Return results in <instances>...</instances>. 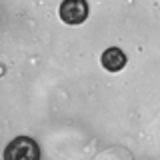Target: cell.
<instances>
[{"label": "cell", "instance_id": "obj_3", "mask_svg": "<svg viewBox=\"0 0 160 160\" xmlns=\"http://www.w3.org/2000/svg\"><path fill=\"white\" fill-rule=\"evenodd\" d=\"M100 62H102V66L106 68L108 72H118V70H122L126 66V54H124L120 48L112 46V48H106L102 52Z\"/></svg>", "mask_w": 160, "mask_h": 160}, {"label": "cell", "instance_id": "obj_2", "mask_svg": "<svg viewBox=\"0 0 160 160\" xmlns=\"http://www.w3.org/2000/svg\"><path fill=\"white\" fill-rule=\"evenodd\" d=\"M60 18L66 24H82L88 18V2L86 0H64L60 4Z\"/></svg>", "mask_w": 160, "mask_h": 160}, {"label": "cell", "instance_id": "obj_1", "mask_svg": "<svg viewBox=\"0 0 160 160\" xmlns=\"http://www.w3.org/2000/svg\"><path fill=\"white\" fill-rule=\"evenodd\" d=\"M4 160H40V146L30 136H16L4 148Z\"/></svg>", "mask_w": 160, "mask_h": 160}]
</instances>
